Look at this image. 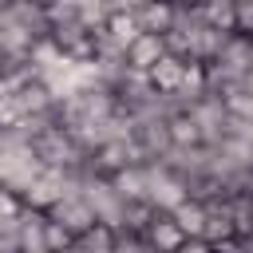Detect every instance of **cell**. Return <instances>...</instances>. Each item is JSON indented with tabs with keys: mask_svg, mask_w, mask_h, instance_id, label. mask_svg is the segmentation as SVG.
Listing matches in <instances>:
<instances>
[{
	"mask_svg": "<svg viewBox=\"0 0 253 253\" xmlns=\"http://www.w3.org/2000/svg\"><path fill=\"white\" fill-rule=\"evenodd\" d=\"M233 36H253V0H233Z\"/></svg>",
	"mask_w": 253,
	"mask_h": 253,
	"instance_id": "ffe728a7",
	"label": "cell"
},
{
	"mask_svg": "<svg viewBox=\"0 0 253 253\" xmlns=\"http://www.w3.org/2000/svg\"><path fill=\"white\" fill-rule=\"evenodd\" d=\"M178 253H213V249H210L206 241H186V245H182Z\"/></svg>",
	"mask_w": 253,
	"mask_h": 253,
	"instance_id": "44dd1931",
	"label": "cell"
},
{
	"mask_svg": "<svg viewBox=\"0 0 253 253\" xmlns=\"http://www.w3.org/2000/svg\"><path fill=\"white\" fill-rule=\"evenodd\" d=\"M166 126H170V146H174V150H194V146H206V142H202L198 123L190 119V111L170 115V119H166Z\"/></svg>",
	"mask_w": 253,
	"mask_h": 253,
	"instance_id": "9a60e30c",
	"label": "cell"
},
{
	"mask_svg": "<svg viewBox=\"0 0 253 253\" xmlns=\"http://www.w3.org/2000/svg\"><path fill=\"white\" fill-rule=\"evenodd\" d=\"M47 217H51L55 225H63L71 237H79V233H87V229L99 225L95 213H91V206L83 202V194H67V198H59V202L47 210Z\"/></svg>",
	"mask_w": 253,
	"mask_h": 253,
	"instance_id": "52a82bcc",
	"label": "cell"
},
{
	"mask_svg": "<svg viewBox=\"0 0 253 253\" xmlns=\"http://www.w3.org/2000/svg\"><path fill=\"white\" fill-rule=\"evenodd\" d=\"M202 241L210 249H225L237 241V229H233V213H229V198H213L206 202V229H202Z\"/></svg>",
	"mask_w": 253,
	"mask_h": 253,
	"instance_id": "ba28073f",
	"label": "cell"
},
{
	"mask_svg": "<svg viewBox=\"0 0 253 253\" xmlns=\"http://www.w3.org/2000/svg\"><path fill=\"white\" fill-rule=\"evenodd\" d=\"M4 87H8V83H4V71H0V91H4Z\"/></svg>",
	"mask_w": 253,
	"mask_h": 253,
	"instance_id": "7402d4cb",
	"label": "cell"
},
{
	"mask_svg": "<svg viewBox=\"0 0 253 253\" xmlns=\"http://www.w3.org/2000/svg\"><path fill=\"white\" fill-rule=\"evenodd\" d=\"M146 202L158 213H170L178 202H186V186L174 170H166L162 162H146Z\"/></svg>",
	"mask_w": 253,
	"mask_h": 253,
	"instance_id": "5b68a950",
	"label": "cell"
},
{
	"mask_svg": "<svg viewBox=\"0 0 253 253\" xmlns=\"http://www.w3.org/2000/svg\"><path fill=\"white\" fill-rule=\"evenodd\" d=\"M249 43H253V36H249Z\"/></svg>",
	"mask_w": 253,
	"mask_h": 253,
	"instance_id": "cb8c5ba5",
	"label": "cell"
},
{
	"mask_svg": "<svg viewBox=\"0 0 253 253\" xmlns=\"http://www.w3.org/2000/svg\"><path fill=\"white\" fill-rule=\"evenodd\" d=\"M4 4H8V0H0V16H4Z\"/></svg>",
	"mask_w": 253,
	"mask_h": 253,
	"instance_id": "603a6c76",
	"label": "cell"
},
{
	"mask_svg": "<svg viewBox=\"0 0 253 253\" xmlns=\"http://www.w3.org/2000/svg\"><path fill=\"white\" fill-rule=\"evenodd\" d=\"M138 237L146 241V249H150V253H178V249L186 245V237H182V229L174 225V217H170V213H154V217H150V225H146Z\"/></svg>",
	"mask_w": 253,
	"mask_h": 253,
	"instance_id": "8fae6325",
	"label": "cell"
},
{
	"mask_svg": "<svg viewBox=\"0 0 253 253\" xmlns=\"http://www.w3.org/2000/svg\"><path fill=\"white\" fill-rule=\"evenodd\" d=\"M134 24H138V32L166 36L170 32V4H134Z\"/></svg>",
	"mask_w": 253,
	"mask_h": 253,
	"instance_id": "2e32d148",
	"label": "cell"
},
{
	"mask_svg": "<svg viewBox=\"0 0 253 253\" xmlns=\"http://www.w3.org/2000/svg\"><path fill=\"white\" fill-rule=\"evenodd\" d=\"M186 67H190V63H182V59H174V55H162V59L146 71V83H150L158 95H178L182 83H186Z\"/></svg>",
	"mask_w": 253,
	"mask_h": 253,
	"instance_id": "7c38bea8",
	"label": "cell"
},
{
	"mask_svg": "<svg viewBox=\"0 0 253 253\" xmlns=\"http://www.w3.org/2000/svg\"><path fill=\"white\" fill-rule=\"evenodd\" d=\"M8 99H12L16 119H43V115H51L55 103H59L55 91H51L40 75H28V79L12 83V87H8Z\"/></svg>",
	"mask_w": 253,
	"mask_h": 253,
	"instance_id": "3957f363",
	"label": "cell"
},
{
	"mask_svg": "<svg viewBox=\"0 0 253 253\" xmlns=\"http://www.w3.org/2000/svg\"><path fill=\"white\" fill-rule=\"evenodd\" d=\"M170 217H174V225L182 229L186 241H202V229H206V202L186 198V202H178V206L170 210Z\"/></svg>",
	"mask_w": 253,
	"mask_h": 253,
	"instance_id": "4fadbf2b",
	"label": "cell"
},
{
	"mask_svg": "<svg viewBox=\"0 0 253 253\" xmlns=\"http://www.w3.org/2000/svg\"><path fill=\"white\" fill-rule=\"evenodd\" d=\"M71 249H75V253H115V229L95 225V229L79 233V237L71 241Z\"/></svg>",
	"mask_w": 253,
	"mask_h": 253,
	"instance_id": "ac0fdd59",
	"label": "cell"
},
{
	"mask_svg": "<svg viewBox=\"0 0 253 253\" xmlns=\"http://www.w3.org/2000/svg\"><path fill=\"white\" fill-rule=\"evenodd\" d=\"M111 186L123 202H146V162H134V166L119 170L111 178Z\"/></svg>",
	"mask_w": 253,
	"mask_h": 253,
	"instance_id": "5bb4252c",
	"label": "cell"
},
{
	"mask_svg": "<svg viewBox=\"0 0 253 253\" xmlns=\"http://www.w3.org/2000/svg\"><path fill=\"white\" fill-rule=\"evenodd\" d=\"M190 119L198 123V130H202V142H206V146H217V142L229 134V115H225L221 95H202V99L190 107Z\"/></svg>",
	"mask_w": 253,
	"mask_h": 253,
	"instance_id": "8992f818",
	"label": "cell"
},
{
	"mask_svg": "<svg viewBox=\"0 0 253 253\" xmlns=\"http://www.w3.org/2000/svg\"><path fill=\"white\" fill-rule=\"evenodd\" d=\"M47 43L55 47V55L71 67H87L95 59V32H87L79 20H63V24H51L47 32Z\"/></svg>",
	"mask_w": 253,
	"mask_h": 253,
	"instance_id": "7a4b0ae2",
	"label": "cell"
},
{
	"mask_svg": "<svg viewBox=\"0 0 253 253\" xmlns=\"http://www.w3.org/2000/svg\"><path fill=\"white\" fill-rule=\"evenodd\" d=\"M130 146L142 162H162L174 146H170V126L162 115H146V119H130Z\"/></svg>",
	"mask_w": 253,
	"mask_h": 253,
	"instance_id": "277c9868",
	"label": "cell"
},
{
	"mask_svg": "<svg viewBox=\"0 0 253 253\" xmlns=\"http://www.w3.org/2000/svg\"><path fill=\"white\" fill-rule=\"evenodd\" d=\"M40 174H43V166L32 146H0V190L4 194L24 198Z\"/></svg>",
	"mask_w": 253,
	"mask_h": 253,
	"instance_id": "6da1fadb",
	"label": "cell"
},
{
	"mask_svg": "<svg viewBox=\"0 0 253 253\" xmlns=\"http://www.w3.org/2000/svg\"><path fill=\"white\" fill-rule=\"evenodd\" d=\"M202 12V24L213 28V32H225L233 36V0H213V4H198Z\"/></svg>",
	"mask_w": 253,
	"mask_h": 253,
	"instance_id": "e0dca14e",
	"label": "cell"
},
{
	"mask_svg": "<svg viewBox=\"0 0 253 253\" xmlns=\"http://www.w3.org/2000/svg\"><path fill=\"white\" fill-rule=\"evenodd\" d=\"M162 55H166L162 36H150V32H138V36L126 43V51H123V59H126V71H130V75H146Z\"/></svg>",
	"mask_w": 253,
	"mask_h": 253,
	"instance_id": "30bf717a",
	"label": "cell"
},
{
	"mask_svg": "<svg viewBox=\"0 0 253 253\" xmlns=\"http://www.w3.org/2000/svg\"><path fill=\"white\" fill-rule=\"evenodd\" d=\"M4 16H8L24 36H32L36 43H43L47 32H51V24H47V8H43L40 0H8Z\"/></svg>",
	"mask_w": 253,
	"mask_h": 253,
	"instance_id": "9c48e42d",
	"label": "cell"
},
{
	"mask_svg": "<svg viewBox=\"0 0 253 253\" xmlns=\"http://www.w3.org/2000/svg\"><path fill=\"white\" fill-rule=\"evenodd\" d=\"M71 241H75V237H71V233H67L63 225H55L51 217L43 221V253H63V249H67Z\"/></svg>",
	"mask_w": 253,
	"mask_h": 253,
	"instance_id": "d6986e66",
	"label": "cell"
}]
</instances>
